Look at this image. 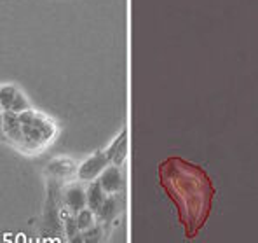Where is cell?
I'll use <instances>...</instances> for the list:
<instances>
[{
  "mask_svg": "<svg viewBox=\"0 0 258 243\" xmlns=\"http://www.w3.org/2000/svg\"><path fill=\"white\" fill-rule=\"evenodd\" d=\"M20 121L23 126V142L28 149L42 147L54 135V126H52L51 121L44 117L42 114L32 111V109L21 112Z\"/></svg>",
  "mask_w": 258,
  "mask_h": 243,
  "instance_id": "6da1fadb",
  "label": "cell"
},
{
  "mask_svg": "<svg viewBox=\"0 0 258 243\" xmlns=\"http://www.w3.org/2000/svg\"><path fill=\"white\" fill-rule=\"evenodd\" d=\"M108 165H110V159H108L107 153L98 151V153L89 156V158L79 166L77 175L82 182H93L103 173V170L107 168Z\"/></svg>",
  "mask_w": 258,
  "mask_h": 243,
  "instance_id": "7a4b0ae2",
  "label": "cell"
},
{
  "mask_svg": "<svg viewBox=\"0 0 258 243\" xmlns=\"http://www.w3.org/2000/svg\"><path fill=\"white\" fill-rule=\"evenodd\" d=\"M2 128H4V136H6V140H9L14 145L25 147L20 114H16L13 111H2Z\"/></svg>",
  "mask_w": 258,
  "mask_h": 243,
  "instance_id": "3957f363",
  "label": "cell"
},
{
  "mask_svg": "<svg viewBox=\"0 0 258 243\" xmlns=\"http://www.w3.org/2000/svg\"><path fill=\"white\" fill-rule=\"evenodd\" d=\"M98 182H100V185L103 187V191L107 192V195H115L124 185L122 173H120L117 165H108L107 168L103 170V173L98 177Z\"/></svg>",
  "mask_w": 258,
  "mask_h": 243,
  "instance_id": "277c9868",
  "label": "cell"
},
{
  "mask_svg": "<svg viewBox=\"0 0 258 243\" xmlns=\"http://www.w3.org/2000/svg\"><path fill=\"white\" fill-rule=\"evenodd\" d=\"M64 205H67V208L74 215L79 214L82 208L87 207L86 191L81 187V185H72V187L67 189V192H64Z\"/></svg>",
  "mask_w": 258,
  "mask_h": 243,
  "instance_id": "5b68a950",
  "label": "cell"
},
{
  "mask_svg": "<svg viewBox=\"0 0 258 243\" xmlns=\"http://www.w3.org/2000/svg\"><path fill=\"white\" fill-rule=\"evenodd\" d=\"M110 159V163L112 165H117L120 166L124 163V158H126V153H127V133L122 131L120 133V136L115 140V142L110 145L108 151H105Z\"/></svg>",
  "mask_w": 258,
  "mask_h": 243,
  "instance_id": "8992f818",
  "label": "cell"
},
{
  "mask_svg": "<svg viewBox=\"0 0 258 243\" xmlns=\"http://www.w3.org/2000/svg\"><path fill=\"white\" fill-rule=\"evenodd\" d=\"M107 200V192L103 191V187L100 185V182H91V185L86 191V201H87V208L98 214V210L101 208L103 201Z\"/></svg>",
  "mask_w": 258,
  "mask_h": 243,
  "instance_id": "52a82bcc",
  "label": "cell"
},
{
  "mask_svg": "<svg viewBox=\"0 0 258 243\" xmlns=\"http://www.w3.org/2000/svg\"><path fill=\"white\" fill-rule=\"evenodd\" d=\"M47 172H51V175H54V177L64 178V177L72 175V173L75 172V166H74V163H72L70 159L58 158L47 166Z\"/></svg>",
  "mask_w": 258,
  "mask_h": 243,
  "instance_id": "ba28073f",
  "label": "cell"
},
{
  "mask_svg": "<svg viewBox=\"0 0 258 243\" xmlns=\"http://www.w3.org/2000/svg\"><path fill=\"white\" fill-rule=\"evenodd\" d=\"M119 214V201H117L115 196H110L103 201L101 208L98 210V217H100L101 222H110L115 215Z\"/></svg>",
  "mask_w": 258,
  "mask_h": 243,
  "instance_id": "9c48e42d",
  "label": "cell"
},
{
  "mask_svg": "<svg viewBox=\"0 0 258 243\" xmlns=\"http://www.w3.org/2000/svg\"><path fill=\"white\" fill-rule=\"evenodd\" d=\"M75 221H77V227L81 233L91 229L94 226V212L91 208H82L79 214H75Z\"/></svg>",
  "mask_w": 258,
  "mask_h": 243,
  "instance_id": "30bf717a",
  "label": "cell"
},
{
  "mask_svg": "<svg viewBox=\"0 0 258 243\" xmlns=\"http://www.w3.org/2000/svg\"><path fill=\"white\" fill-rule=\"evenodd\" d=\"M16 93H18L16 86H13V84L0 86V107H2V111H9Z\"/></svg>",
  "mask_w": 258,
  "mask_h": 243,
  "instance_id": "8fae6325",
  "label": "cell"
},
{
  "mask_svg": "<svg viewBox=\"0 0 258 243\" xmlns=\"http://www.w3.org/2000/svg\"><path fill=\"white\" fill-rule=\"evenodd\" d=\"M28 109H32V107H30V104H28V100H26V98L23 96L20 91H18L16 96H14V102H13V105H11L9 111H13V112H16V114H21V112L28 111Z\"/></svg>",
  "mask_w": 258,
  "mask_h": 243,
  "instance_id": "7c38bea8",
  "label": "cell"
},
{
  "mask_svg": "<svg viewBox=\"0 0 258 243\" xmlns=\"http://www.w3.org/2000/svg\"><path fill=\"white\" fill-rule=\"evenodd\" d=\"M81 233L77 227V221H75V217H68L67 219V234L70 240H75V234Z\"/></svg>",
  "mask_w": 258,
  "mask_h": 243,
  "instance_id": "4fadbf2b",
  "label": "cell"
},
{
  "mask_svg": "<svg viewBox=\"0 0 258 243\" xmlns=\"http://www.w3.org/2000/svg\"><path fill=\"white\" fill-rule=\"evenodd\" d=\"M82 240H86V241H96V240H100V227L93 226L91 229L84 231V233H82Z\"/></svg>",
  "mask_w": 258,
  "mask_h": 243,
  "instance_id": "5bb4252c",
  "label": "cell"
},
{
  "mask_svg": "<svg viewBox=\"0 0 258 243\" xmlns=\"http://www.w3.org/2000/svg\"><path fill=\"white\" fill-rule=\"evenodd\" d=\"M0 140H6V136H4V128H2V112H0Z\"/></svg>",
  "mask_w": 258,
  "mask_h": 243,
  "instance_id": "9a60e30c",
  "label": "cell"
},
{
  "mask_svg": "<svg viewBox=\"0 0 258 243\" xmlns=\"http://www.w3.org/2000/svg\"><path fill=\"white\" fill-rule=\"evenodd\" d=\"M0 112H2V107H0Z\"/></svg>",
  "mask_w": 258,
  "mask_h": 243,
  "instance_id": "2e32d148",
  "label": "cell"
}]
</instances>
